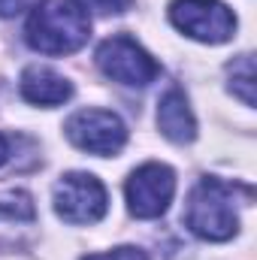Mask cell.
Returning a JSON list of instances; mask_svg holds the SVG:
<instances>
[{
	"label": "cell",
	"mask_w": 257,
	"mask_h": 260,
	"mask_svg": "<svg viewBox=\"0 0 257 260\" xmlns=\"http://www.w3.org/2000/svg\"><path fill=\"white\" fill-rule=\"evenodd\" d=\"M97 67L112 82H121V85H130V88H145L160 73L157 61L136 40H130L124 34L109 37L106 43H100V49H97Z\"/></svg>",
	"instance_id": "3957f363"
},
{
	"label": "cell",
	"mask_w": 257,
	"mask_h": 260,
	"mask_svg": "<svg viewBox=\"0 0 257 260\" xmlns=\"http://www.w3.org/2000/svg\"><path fill=\"white\" fill-rule=\"evenodd\" d=\"M0 212L15 215V218H34V203H30V197L27 194L12 191V194L0 197Z\"/></svg>",
	"instance_id": "8fae6325"
},
{
	"label": "cell",
	"mask_w": 257,
	"mask_h": 260,
	"mask_svg": "<svg viewBox=\"0 0 257 260\" xmlns=\"http://www.w3.org/2000/svg\"><path fill=\"white\" fill-rule=\"evenodd\" d=\"M21 97L37 106H61L73 97V85L52 67H27L21 73Z\"/></svg>",
	"instance_id": "ba28073f"
},
{
	"label": "cell",
	"mask_w": 257,
	"mask_h": 260,
	"mask_svg": "<svg viewBox=\"0 0 257 260\" xmlns=\"http://www.w3.org/2000/svg\"><path fill=\"white\" fill-rule=\"evenodd\" d=\"M176 194V173L167 164H142L127 179V206L136 218H160Z\"/></svg>",
	"instance_id": "52a82bcc"
},
{
	"label": "cell",
	"mask_w": 257,
	"mask_h": 260,
	"mask_svg": "<svg viewBox=\"0 0 257 260\" xmlns=\"http://www.w3.org/2000/svg\"><path fill=\"white\" fill-rule=\"evenodd\" d=\"M91 37V18L76 0H46L34 9L24 40L40 55H73Z\"/></svg>",
	"instance_id": "6da1fadb"
},
{
	"label": "cell",
	"mask_w": 257,
	"mask_h": 260,
	"mask_svg": "<svg viewBox=\"0 0 257 260\" xmlns=\"http://www.w3.org/2000/svg\"><path fill=\"white\" fill-rule=\"evenodd\" d=\"M6 157H9V142H6V136L0 133V164H6Z\"/></svg>",
	"instance_id": "9a60e30c"
},
{
	"label": "cell",
	"mask_w": 257,
	"mask_h": 260,
	"mask_svg": "<svg viewBox=\"0 0 257 260\" xmlns=\"http://www.w3.org/2000/svg\"><path fill=\"white\" fill-rule=\"evenodd\" d=\"M157 127L170 142H179V145L194 142L197 121H194V112L188 106V97L179 88H170L160 97V103H157Z\"/></svg>",
	"instance_id": "9c48e42d"
},
{
	"label": "cell",
	"mask_w": 257,
	"mask_h": 260,
	"mask_svg": "<svg viewBox=\"0 0 257 260\" xmlns=\"http://www.w3.org/2000/svg\"><path fill=\"white\" fill-rule=\"evenodd\" d=\"M82 260H148V254L139 251V248H133V245H124V248H112L106 254H88V257H82Z\"/></svg>",
	"instance_id": "4fadbf2b"
},
{
	"label": "cell",
	"mask_w": 257,
	"mask_h": 260,
	"mask_svg": "<svg viewBox=\"0 0 257 260\" xmlns=\"http://www.w3.org/2000/svg\"><path fill=\"white\" fill-rule=\"evenodd\" d=\"M43 0H0V18H12L24 9H37Z\"/></svg>",
	"instance_id": "5bb4252c"
},
{
	"label": "cell",
	"mask_w": 257,
	"mask_h": 260,
	"mask_svg": "<svg viewBox=\"0 0 257 260\" xmlns=\"http://www.w3.org/2000/svg\"><path fill=\"white\" fill-rule=\"evenodd\" d=\"M230 91L245 106H254V58L251 55H239L230 64Z\"/></svg>",
	"instance_id": "30bf717a"
},
{
	"label": "cell",
	"mask_w": 257,
	"mask_h": 260,
	"mask_svg": "<svg viewBox=\"0 0 257 260\" xmlns=\"http://www.w3.org/2000/svg\"><path fill=\"white\" fill-rule=\"evenodd\" d=\"M67 139L73 145H79L82 151L109 157L124 148L127 130L118 115H112L106 109H82L67 121Z\"/></svg>",
	"instance_id": "8992f818"
},
{
	"label": "cell",
	"mask_w": 257,
	"mask_h": 260,
	"mask_svg": "<svg viewBox=\"0 0 257 260\" xmlns=\"http://www.w3.org/2000/svg\"><path fill=\"white\" fill-rule=\"evenodd\" d=\"M239 191H245V188L227 185L221 179H203L188 197V209H185L188 230L209 242L230 239L239 230V215H236Z\"/></svg>",
	"instance_id": "7a4b0ae2"
},
{
	"label": "cell",
	"mask_w": 257,
	"mask_h": 260,
	"mask_svg": "<svg viewBox=\"0 0 257 260\" xmlns=\"http://www.w3.org/2000/svg\"><path fill=\"white\" fill-rule=\"evenodd\" d=\"M106 188L91 173H67L55 185V212L70 224H94L106 215Z\"/></svg>",
	"instance_id": "5b68a950"
},
{
	"label": "cell",
	"mask_w": 257,
	"mask_h": 260,
	"mask_svg": "<svg viewBox=\"0 0 257 260\" xmlns=\"http://www.w3.org/2000/svg\"><path fill=\"white\" fill-rule=\"evenodd\" d=\"M82 9H91V12H100V15H121L127 12L133 0H76Z\"/></svg>",
	"instance_id": "7c38bea8"
},
{
	"label": "cell",
	"mask_w": 257,
	"mask_h": 260,
	"mask_svg": "<svg viewBox=\"0 0 257 260\" xmlns=\"http://www.w3.org/2000/svg\"><path fill=\"white\" fill-rule=\"evenodd\" d=\"M173 24L200 43H227L236 30L233 12L221 0H176L170 6Z\"/></svg>",
	"instance_id": "277c9868"
}]
</instances>
